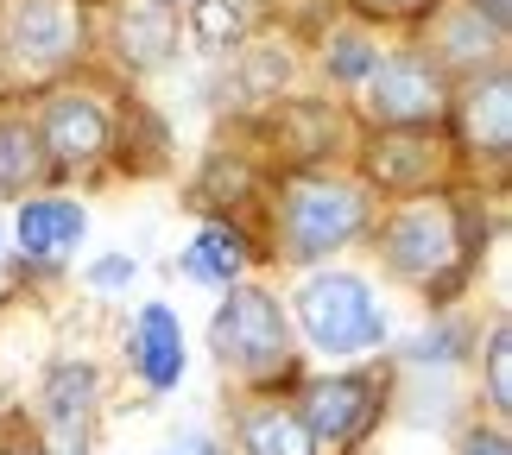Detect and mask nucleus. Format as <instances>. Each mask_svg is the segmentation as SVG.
Listing matches in <instances>:
<instances>
[{
    "instance_id": "1a4fd4ad",
    "label": "nucleus",
    "mask_w": 512,
    "mask_h": 455,
    "mask_svg": "<svg viewBox=\"0 0 512 455\" xmlns=\"http://www.w3.org/2000/svg\"><path fill=\"white\" fill-rule=\"evenodd\" d=\"M373 411H380L373 373H329V380H310L304 399H298V418L310 424V437L329 443V449L361 437V430L373 424Z\"/></svg>"
},
{
    "instance_id": "4468645a",
    "label": "nucleus",
    "mask_w": 512,
    "mask_h": 455,
    "mask_svg": "<svg viewBox=\"0 0 512 455\" xmlns=\"http://www.w3.org/2000/svg\"><path fill=\"white\" fill-rule=\"evenodd\" d=\"M83 228H89V215L76 203H64V196H45V203L19 209V247H26L32 260H64V253H76Z\"/></svg>"
},
{
    "instance_id": "412c9836",
    "label": "nucleus",
    "mask_w": 512,
    "mask_h": 455,
    "mask_svg": "<svg viewBox=\"0 0 512 455\" xmlns=\"http://www.w3.org/2000/svg\"><path fill=\"white\" fill-rule=\"evenodd\" d=\"M373 64H380V45H373L367 32H329V45H323V70L336 76V83H367Z\"/></svg>"
},
{
    "instance_id": "9b49d317",
    "label": "nucleus",
    "mask_w": 512,
    "mask_h": 455,
    "mask_svg": "<svg viewBox=\"0 0 512 455\" xmlns=\"http://www.w3.org/2000/svg\"><path fill=\"white\" fill-rule=\"evenodd\" d=\"M437 171H443L437 133H380L367 146V177L380 190H424Z\"/></svg>"
},
{
    "instance_id": "cd10ccee",
    "label": "nucleus",
    "mask_w": 512,
    "mask_h": 455,
    "mask_svg": "<svg viewBox=\"0 0 512 455\" xmlns=\"http://www.w3.org/2000/svg\"><path fill=\"white\" fill-rule=\"evenodd\" d=\"M165 455H222V449H215L209 437H177V443H171Z\"/></svg>"
},
{
    "instance_id": "0eeeda50",
    "label": "nucleus",
    "mask_w": 512,
    "mask_h": 455,
    "mask_svg": "<svg viewBox=\"0 0 512 455\" xmlns=\"http://www.w3.org/2000/svg\"><path fill=\"white\" fill-rule=\"evenodd\" d=\"M506 32L487 13H475L468 0H449V7L430 13V64L443 76H487L506 70Z\"/></svg>"
},
{
    "instance_id": "9d476101",
    "label": "nucleus",
    "mask_w": 512,
    "mask_h": 455,
    "mask_svg": "<svg viewBox=\"0 0 512 455\" xmlns=\"http://www.w3.org/2000/svg\"><path fill=\"white\" fill-rule=\"evenodd\" d=\"M114 51L127 70H165L177 57V13L165 0H114Z\"/></svg>"
},
{
    "instance_id": "6e6552de",
    "label": "nucleus",
    "mask_w": 512,
    "mask_h": 455,
    "mask_svg": "<svg viewBox=\"0 0 512 455\" xmlns=\"http://www.w3.org/2000/svg\"><path fill=\"white\" fill-rule=\"evenodd\" d=\"M108 140H114L108 108L95 102V95H83V89H57L45 102V114H38V146H45V158L64 165V171L95 165V158L108 152Z\"/></svg>"
},
{
    "instance_id": "f3484780",
    "label": "nucleus",
    "mask_w": 512,
    "mask_h": 455,
    "mask_svg": "<svg viewBox=\"0 0 512 455\" xmlns=\"http://www.w3.org/2000/svg\"><path fill=\"white\" fill-rule=\"evenodd\" d=\"M272 140H279L285 158H329V146H336V114L317 108V102H291L272 121Z\"/></svg>"
},
{
    "instance_id": "f8f14e48",
    "label": "nucleus",
    "mask_w": 512,
    "mask_h": 455,
    "mask_svg": "<svg viewBox=\"0 0 512 455\" xmlns=\"http://www.w3.org/2000/svg\"><path fill=\"white\" fill-rule=\"evenodd\" d=\"M456 114H462V133H468V146H475V152H487V158H506L512 152V83H506V70L475 76Z\"/></svg>"
},
{
    "instance_id": "ddd939ff",
    "label": "nucleus",
    "mask_w": 512,
    "mask_h": 455,
    "mask_svg": "<svg viewBox=\"0 0 512 455\" xmlns=\"http://www.w3.org/2000/svg\"><path fill=\"white\" fill-rule=\"evenodd\" d=\"M133 367H140V380L152 392L184 380V329H177V316L165 304H146L140 323H133Z\"/></svg>"
},
{
    "instance_id": "7ed1b4c3",
    "label": "nucleus",
    "mask_w": 512,
    "mask_h": 455,
    "mask_svg": "<svg viewBox=\"0 0 512 455\" xmlns=\"http://www.w3.org/2000/svg\"><path fill=\"white\" fill-rule=\"evenodd\" d=\"M89 45L83 7L76 0H7L0 7V57L26 76V83H45V76L70 70Z\"/></svg>"
},
{
    "instance_id": "5701e85b",
    "label": "nucleus",
    "mask_w": 512,
    "mask_h": 455,
    "mask_svg": "<svg viewBox=\"0 0 512 455\" xmlns=\"http://www.w3.org/2000/svg\"><path fill=\"white\" fill-rule=\"evenodd\" d=\"M487 405L500 411H512V329L506 323H494V335H487Z\"/></svg>"
},
{
    "instance_id": "aec40b11",
    "label": "nucleus",
    "mask_w": 512,
    "mask_h": 455,
    "mask_svg": "<svg viewBox=\"0 0 512 455\" xmlns=\"http://www.w3.org/2000/svg\"><path fill=\"white\" fill-rule=\"evenodd\" d=\"M95 367H76V361H64V367H51V380H45V411H51V424H64V430H83V418H89V405H95Z\"/></svg>"
},
{
    "instance_id": "20e7f679",
    "label": "nucleus",
    "mask_w": 512,
    "mask_h": 455,
    "mask_svg": "<svg viewBox=\"0 0 512 455\" xmlns=\"http://www.w3.org/2000/svg\"><path fill=\"white\" fill-rule=\"evenodd\" d=\"M380 260L392 266V279L405 285H437L443 272L462 266V215L443 196H418V203L392 209L380 228Z\"/></svg>"
},
{
    "instance_id": "f03ea898",
    "label": "nucleus",
    "mask_w": 512,
    "mask_h": 455,
    "mask_svg": "<svg viewBox=\"0 0 512 455\" xmlns=\"http://www.w3.org/2000/svg\"><path fill=\"white\" fill-rule=\"evenodd\" d=\"M222 291L228 298H222V310H215V323H209L215 361H222L234 380H253V386L291 373V323H285L279 298L260 291V285H222Z\"/></svg>"
},
{
    "instance_id": "dca6fc26",
    "label": "nucleus",
    "mask_w": 512,
    "mask_h": 455,
    "mask_svg": "<svg viewBox=\"0 0 512 455\" xmlns=\"http://www.w3.org/2000/svg\"><path fill=\"white\" fill-rule=\"evenodd\" d=\"M51 177V158L38 146V127L26 114H0V196H32Z\"/></svg>"
},
{
    "instance_id": "4be33fe9",
    "label": "nucleus",
    "mask_w": 512,
    "mask_h": 455,
    "mask_svg": "<svg viewBox=\"0 0 512 455\" xmlns=\"http://www.w3.org/2000/svg\"><path fill=\"white\" fill-rule=\"evenodd\" d=\"M285 76H291V51H285V45H253V51L241 57V83H247L253 95H279Z\"/></svg>"
},
{
    "instance_id": "c85d7f7f",
    "label": "nucleus",
    "mask_w": 512,
    "mask_h": 455,
    "mask_svg": "<svg viewBox=\"0 0 512 455\" xmlns=\"http://www.w3.org/2000/svg\"><path fill=\"white\" fill-rule=\"evenodd\" d=\"M0 455H45V449H38V437H7V443H0Z\"/></svg>"
},
{
    "instance_id": "6ab92c4d",
    "label": "nucleus",
    "mask_w": 512,
    "mask_h": 455,
    "mask_svg": "<svg viewBox=\"0 0 512 455\" xmlns=\"http://www.w3.org/2000/svg\"><path fill=\"white\" fill-rule=\"evenodd\" d=\"M190 32L203 51H234L253 32V0H190Z\"/></svg>"
},
{
    "instance_id": "f257e3e1",
    "label": "nucleus",
    "mask_w": 512,
    "mask_h": 455,
    "mask_svg": "<svg viewBox=\"0 0 512 455\" xmlns=\"http://www.w3.org/2000/svg\"><path fill=\"white\" fill-rule=\"evenodd\" d=\"M279 247L291 266H317L329 253H342L354 234L367 228V190L336 171H304L279 190Z\"/></svg>"
},
{
    "instance_id": "a211bd4d",
    "label": "nucleus",
    "mask_w": 512,
    "mask_h": 455,
    "mask_svg": "<svg viewBox=\"0 0 512 455\" xmlns=\"http://www.w3.org/2000/svg\"><path fill=\"white\" fill-rule=\"evenodd\" d=\"M241 266H247V241L241 234H228V228H203L190 241V253H184V272L196 285H234L241 279Z\"/></svg>"
},
{
    "instance_id": "393cba45",
    "label": "nucleus",
    "mask_w": 512,
    "mask_h": 455,
    "mask_svg": "<svg viewBox=\"0 0 512 455\" xmlns=\"http://www.w3.org/2000/svg\"><path fill=\"white\" fill-rule=\"evenodd\" d=\"M462 455H512V449H506V437H500V430H475V437L462 443Z\"/></svg>"
},
{
    "instance_id": "2eb2a0df",
    "label": "nucleus",
    "mask_w": 512,
    "mask_h": 455,
    "mask_svg": "<svg viewBox=\"0 0 512 455\" xmlns=\"http://www.w3.org/2000/svg\"><path fill=\"white\" fill-rule=\"evenodd\" d=\"M241 455H323L298 405H253L241 418Z\"/></svg>"
},
{
    "instance_id": "39448f33",
    "label": "nucleus",
    "mask_w": 512,
    "mask_h": 455,
    "mask_svg": "<svg viewBox=\"0 0 512 455\" xmlns=\"http://www.w3.org/2000/svg\"><path fill=\"white\" fill-rule=\"evenodd\" d=\"M298 323L323 354H367L386 342V316L354 272H317L298 291Z\"/></svg>"
},
{
    "instance_id": "b1692460",
    "label": "nucleus",
    "mask_w": 512,
    "mask_h": 455,
    "mask_svg": "<svg viewBox=\"0 0 512 455\" xmlns=\"http://www.w3.org/2000/svg\"><path fill=\"white\" fill-rule=\"evenodd\" d=\"M89 279L102 285V291H114V285H127V279H133V260H121V253H114V260H102V266L89 272Z\"/></svg>"
},
{
    "instance_id": "bb28decb",
    "label": "nucleus",
    "mask_w": 512,
    "mask_h": 455,
    "mask_svg": "<svg viewBox=\"0 0 512 455\" xmlns=\"http://www.w3.org/2000/svg\"><path fill=\"white\" fill-rule=\"evenodd\" d=\"M468 7H475V13H487L500 32H506V19H512V0H468Z\"/></svg>"
},
{
    "instance_id": "c756f323",
    "label": "nucleus",
    "mask_w": 512,
    "mask_h": 455,
    "mask_svg": "<svg viewBox=\"0 0 512 455\" xmlns=\"http://www.w3.org/2000/svg\"><path fill=\"white\" fill-rule=\"evenodd\" d=\"M165 7H177V0H165Z\"/></svg>"
},
{
    "instance_id": "423d86ee",
    "label": "nucleus",
    "mask_w": 512,
    "mask_h": 455,
    "mask_svg": "<svg viewBox=\"0 0 512 455\" xmlns=\"http://www.w3.org/2000/svg\"><path fill=\"white\" fill-rule=\"evenodd\" d=\"M367 114L380 133H437L449 114V76L418 51H392L367 76Z\"/></svg>"
},
{
    "instance_id": "a878e982",
    "label": "nucleus",
    "mask_w": 512,
    "mask_h": 455,
    "mask_svg": "<svg viewBox=\"0 0 512 455\" xmlns=\"http://www.w3.org/2000/svg\"><path fill=\"white\" fill-rule=\"evenodd\" d=\"M367 13H380V19H399V13H418V7H430V0H361Z\"/></svg>"
}]
</instances>
